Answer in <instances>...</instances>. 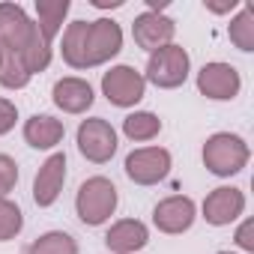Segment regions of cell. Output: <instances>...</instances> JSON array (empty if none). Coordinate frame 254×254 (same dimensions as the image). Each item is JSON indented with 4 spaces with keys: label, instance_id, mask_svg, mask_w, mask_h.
<instances>
[{
    "label": "cell",
    "instance_id": "3957f363",
    "mask_svg": "<svg viewBox=\"0 0 254 254\" xmlns=\"http://www.w3.org/2000/svg\"><path fill=\"white\" fill-rule=\"evenodd\" d=\"M189 72H191V57L183 45L171 42L159 51L150 54L147 60V72H144V81L156 84L159 90H177L189 81Z\"/></svg>",
    "mask_w": 254,
    "mask_h": 254
},
{
    "label": "cell",
    "instance_id": "277c9868",
    "mask_svg": "<svg viewBox=\"0 0 254 254\" xmlns=\"http://www.w3.org/2000/svg\"><path fill=\"white\" fill-rule=\"evenodd\" d=\"M147 93V81L144 72H138L135 66H111L102 75V96L114 105V108H135Z\"/></svg>",
    "mask_w": 254,
    "mask_h": 254
},
{
    "label": "cell",
    "instance_id": "2e32d148",
    "mask_svg": "<svg viewBox=\"0 0 254 254\" xmlns=\"http://www.w3.org/2000/svg\"><path fill=\"white\" fill-rule=\"evenodd\" d=\"M66 135V126L63 120L51 117V114H33L24 123V141L33 150H54Z\"/></svg>",
    "mask_w": 254,
    "mask_h": 254
},
{
    "label": "cell",
    "instance_id": "8992f818",
    "mask_svg": "<svg viewBox=\"0 0 254 254\" xmlns=\"http://www.w3.org/2000/svg\"><path fill=\"white\" fill-rule=\"evenodd\" d=\"M123 168L135 186H159L171 174V153L165 147H138L126 156Z\"/></svg>",
    "mask_w": 254,
    "mask_h": 254
},
{
    "label": "cell",
    "instance_id": "9a60e30c",
    "mask_svg": "<svg viewBox=\"0 0 254 254\" xmlns=\"http://www.w3.org/2000/svg\"><path fill=\"white\" fill-rule=\"evenodd\" d=\"M51 99H54V105H57L63 114H87V111L93 108V102H96L90 81L75 78V75L60 78V81L54 84V90H51Z\"/></svg>",
    "mask_w": 254,
    "mask_h": 254
},
{
    "label": "cell",
    "instance_id": "9c48e42d",
    "mask_svg": "<svg viewBox=\"0 0 254 254\" xmlns=\"http://www.w3.org/2000/svg\"><path fill=\"white\" fill-rule=\"evenodd\" d=\"M194 218H197V206H194V200H191L189 194H171V197L159 200L156 209H153V224H156V230H162V233H168V236L186 233V230L194 224Z\"/></svg>",
    "mask_w": 254,
    "mask_h": 254
},
{
    "label": "cell",
    "instance_id": "5bb4252c",
    "mask_svg": "<svg viewBox=\"0 0 254 254\" xmlns=\"http://www.w3.org/2000/svg\"><path fill=\"white\" fill-rule=\"evenodd\" d=\"M147 242H150V230H147V224L138 221V218H120V221H114V224L108 227V233H105V245H108V251H114V254H135V251H141Z\"/></svg>",
    "mask_w": 254,
    "mask_h": 254
},
{
    "label": "cell",
    "instance_id": "8fae6325",
    "mask_svg": "<svg viewBox=\"0 0 254 254\" xmlns=\"http://www.w3.org/2000/svg\"><path fill=\"white\" fill-rule=\"evenodd\" d=\"M174 33H177V24L168 18V15H162V12H141L135 21H132V39H135V45L138 48H144V51H159V48H165V45H171L174 42Z\"/></svg>",
    "mask_w": 254,
    "mask_h": 254
},
{
    "label": "cell",
    "instance_id": "4fadbf2b",
    "mask_svg": "<svg viewBox=\"0 0 254 254\" xmlns=\"http://www.w3.org/2000/svg\"><path fill=\"white\" fill-rule=\"evenodd\" d=\"M36 21H30V15L24 12V6L18 3H0V48L9 51H21L24 42L30 39Z\"/></svg>",
    "mask_w": 254,
    "mask_h": 254
},
{
    "label": "cell",
    "instance_id": "30bf717a",
    "mask_svg": "<svg viewBox=\"0 0 254 254\" xmlns=\"http://www.w3.org/2000/svg\"><path fill=\"white\" fill-rule=\"evenodd\" d=\"M200 209H203L206 224L224 227V224H233L245 212V194L236 186H218V189H212L206 194V200H203Z\"/></svg>",
    "mask_w": 254,
    "mask_h": 254
},
{
    "label": "cell",
    "instance_id": "44dd1931",
    "mask_svg": "<svg viewBox=\"0 0 254 254\" xmlns=\"http://www.w3.org/2000/svg\"><path fill=\"white\" fill-rule=\"evenodd\" d=\"M30 72L27 66L21 63V57L9 48H0V87L6 90H24L30 84Z\"/></svg>",
    "mask_w": 254,
    "mask_h": 254
},
{
    "label": "cell",
    "instance_id": "603a6c76",
    "mask_svg": "<svg viewBox=\"0 0 254 254\" xmlns=\"http://www.w3.org/2000/svg\"><path fill=\"white\" fill-rule=\"evenodd\" d=\"M24 254H78V242L63 230H48V233L36 236Z\"/></svg>",
    "mask_w": 254,
    "mask_h": 254
},
{
    "label": "cell",
    "instance_id": "f1b7e54d",
    "mask_svg": "<svg viewBox=\"0 0 254 254\" xmlns=\"http://www.w3.org/2000/svg\"><path fill=\"white\" fill-rule=\"evenodd\" d=\"M90 3L96 6V9H117V6H123V0H90Z\"/></svg>",
    "mask_w": 254,
    "mask_h": 254
},
{
    "label": "cell",
    "instance_id": "6da1fadb",
    "mask_svg": "<svg viewBox=\"0 0 254 254\" xmlns=\"http://www.w3.org/2000/svg\"><path fill=\"white\" fill-rule=\"evenodd\" d=\"M117 203H120V194H117V186L108 177H90V180H84L81 189H78V194H75V212H78V218L87 227L105 224L117 212Z\"/></svg>",
    "mask_w": 254,
    "mask_h": 254
},
{
    "label": "cell",
    "instance_id": "ac0fdd59",
    "mask_svg": "<svg viewBox=\"0 0 254 254\" xmlns=\"http://www.w3.org/2000/svg\"><path fill=\"white\" fill-rule=\"evenodd\" d=\"M87 27H90V21H72V24H66V30H63L60 54H63V60H66L72 69H87V60H84Z\"/></svg>",
    "mask_w": 254,
    "mask_h": 254
},
{
    "label": "cell",
    "instance_id": "e0dca14e",
    "mask_svg": "<svg viewBox=\"0 0 254 254\" xmlns=\"http://www.w3.org/2000/svg\"><path fill=\"white\" fill-rule=\"evenodd\" d=\"M69 9H72L69 0H36V18H39L36 27H39V33H42L48 42H54V39L60 36Z\"/></svg>",
    "mask_w": 254,
    "mask_h": 254
},
{
    "label": "cell",
    "instance_id": "484cf974",
    "mask_svg": "<svg viewBox=\"0 0 254 254\" xmlns=\"http://www.w3.org/2000/svg\"><path fill=\"white\" fill-rule=\"evenodd\" d=\"M15 120H18V108L12 99L0 96V135H9L15 129Z\"/></svg>",
    "mask_w": 254,
    "mask_h": 254
},
{
    "label": "cell",
    "instance_id": "5b68a950",
    "mask_svg": "<svg viewBox=\"0 0 254 254\" xmlns=\"http://www.w3.org/2000/svg\"><path fill=\"white\" fill-rule=\"evenodd\" d=\"M75 141H78V153L87 162H93V165H105L117 153V129L108 120H102V117L81 120Z\"/></svg>",
    "mask_w": 254,
    "mask_h": 254
},
{
    "label": "cell",
    "instance_id": "52a82bcc",
    "mask_svg": "<svg viewBox=\"0 0 254 254\" xmlns=\"http://www.w3.org/2000/svg\"><path fill=\"white\" fill-rule=\"evenodd\" d=\"M120 51H123V27L114 18H96V21H90V27H87V48H84L87 69L114 60Z\"/></svg>",
    "mask_w": 254,
    "mask_h": 254
},
{
    "label": "cell",
    "instance_id": "d6986e66",
    "mask_svg": "<svg viewBox=\"0 0 254 254\" xmlns=\"http://www.w3.org/2000/svg\"><path fill=\"white\" fill-rule=\"evenodd\" d=\"M159 132H162V120L153 111H135L123 120V135L135 144H147V141L159 138Z\"/></svg>",
    "mask_w": 254,
    "mask_h": 254
},
{
    "label": "cell",
    "instance_id": "cb8c5ba5",
    "mask_svg": "<svg viewBox=\"0 0 254 254\" xmlns=\"http://www.w3.org/2000/svg\"><path fill=\"white\" fill-rule=\"evenodd\" d=\"M24 230V212L15 200L0 197V242H9Z\"/></svg>",
    "mask_w": 254,
    "mask_h": 254
},
{
    "label": "cell",
    "instance_id": "83f0119b",
    "mask_svg": "<svg viewBox=\"0 0 254 254\" xmlns=\"http://www.w3.org/2000/svg\"><path fill=\"white\" fill-rule=\"evenodd\" d=\"M209 12H215V15H224V12H233L236 6H239V0H224V3H209V0H206V3H203Z\"/></svg>",
    "mask_w": 254,
    "mask_h": 254
},
{
    "label": "cell",
    "instance_id": "4316f807",
    "mask_svg": "<svg viewBox=\"0 0 254 254\" xmlns=\"http://www.w3.org/2000/svg\"><path fill=\"white\" fill-rule=\"evenodd\" d=\"M251 233H254V221L251 218H245L242 224H239V230H236V245L242 248V251H254V239H251Z\"/></svg>",
    "mask_w": 254,
    "mask_h": 254
},
{
    "label": "cell",
    "instance_id": "7a4b0ae2",
    "mask_svg": "<svg viewBox=\"0 0 254 254\" xmlns=\"http://www.w3.org/2000/svg\"><path fill=\"white\" fill-rule=\"evenodd\" d=\"M251 159V150L245 144V138L233 135V132H215L206 138L203 144V165L209 174L215 177H236Z\"/></svg>",
    "mask_w": 254,
    "mask_h": 254
},
{
    "label": "cell",
    "instance_id": "7c38bea8",
    "mask_svg": "<svg viewBox=\"0 0 254 254\" xmlns=\"http://www.w3.org/2000/svg\"><path fill=\"white\" fill-rule=\"evenodd\" d=\"M63 183H66V153H51L42 168L36 171L33 177V200L36 206H54L60 191H63Z\"/></svg>",
    "mask_w": 254,
    "mask_h": 254
},
{
    "label": "cell",
    "instance_id": "ffe728a7",
    "mask_svg": "<svg viewBox=\"0 0 254 254\" xmlns=\"http://www.w3.org/2000/svg\"><path fill=\"white\" fill-rule=\"evenodd\" d=\"M18 57H21V63L27 66L30 75L48 69V63H51V42L39 33V27H33V33H30V39L24 42V48L18 51Z\"/></svg>",
    "mask_w": 254,
    "mask_h": 254
},
{
    "label": "cell",
    "instance_id": "d4e9b609",
    "mask_svg": "<svg viewBox=\"0 0 254 254\" xmlns=\"http://www.w3.org/2000/svg\"><path fill=\"white\" fill-rule=\"evenodd\" d=\"M15 186H18V165L12 156L0 153V197H6Z\"/></svg>",
    "mask_w": 254,
    "mask_h": 254
},
{
    "label": "cell",
    "instance_id": "f546056e",
    "mask_svg": "<svg viewBox=\"0 0 254 254\" xmlns=\"http://www.w3.org/2000/svg\"><path fill=\"white\" fill-rule=\"evenodd\" d=\"M215 254H233V251H215Z\"/></svg>",
    "mask_w": 254,
    "mask_h": 254
},
{
    "label": "cell",
    "instance_id": "ba28073f",
    "mask_svg": "<svg viewBox=\"0 0 254 254\" xmlns=\"http://www.w3.org/2000/svg\"><path fill=\"white\" fill-rule=\"evenodd\" d=\"M197 90H200V96H206L212 102H230L242 90L239 69L230 63H221V60L203 63V69L197 72Z\"/></svg>",
    "mask_w": 254,
    "mask_h": 254
},
{
    "label": "cell",
    "instance_id": "7402d4cb",
    "mask_svg": "<svg viewBox=\"0 0 254 254\" xmlns=\"http://www.w3.org/2000/svg\"><path fill=\"white\" fill-rule=\"evenodd\" d=\"M227 36L239 51H245V54L254 51V9H251V3H242L236 18H230Z\"/></svg>",
    "mask_w": 254,
    "mask_h": 254
}]
</instances>
